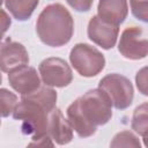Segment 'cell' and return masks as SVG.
Returning a JSON list of instances; mask_svg holds the SVG:
<instances>
[{
  "instance_id": "obj_20",
  "label": "cell",
  "mask_w": 148,
  "mask_h": 148,
  "mask_svg": "<svg viewBox=\"0 0 148 148\" xmlns=\"http://www.w3.org/2000/svg\"><path fill=\"white\" fill-rule=\"evenodd\" d=\"M29 147H52L53 142H52V138L49 134L42 135V136H37V138H31V142L28 143Z\"/></svg>"
},
{
  "instance_id": "obj_13",
  "label": "cell",
  "mask_w": 148,
  "mask_h": 148,
  "mask_svg": "<svg viewBox=\"0 0 148 148\" xmlns=\"http://www.w3.org/2000/svg\"><path fill=\"white\" fill-rule=\"evenodd\" d=\"M39 0H5L8 12L17 21H27L38 6Z\"/></svg>"
},
{
  "instance_id": "obj_14",
  "label": "cell",
  "mask_w": 148,
  "mask_h": 148,
  "mask_svg": "<svg viewBox=\"0 0 148 148\" xmlns=\"http://www.w3.org/2000/svg\"><path fill=\"white\" fill-rule=\"evenodd\" d=\"M131 127L141 136L148 135V102L135 108L132 116Z\"/></svg>"
},
{
  "instance_id": "obj_2",
  "label": "cell",
  "mask_w": 148,
  "mask_h": 148,
  "mask_svg": "<svg viewBox=\"0 0 148 148\" xmlns=\"http://www.w3.org/2000/svg\"><path fill=\"white\" fill-rule=\"evenodd\" d=\"M57 92L49 86L39 87L36 91L22 95L21 102L13 112L16 120L22 121V132L32 138L47 134L49 116L56 109Z\"/></svg>"
},
{
  "instance_id": "obj_3",
  "label": "cell",
  "mask_w": 148,
  "mask_h": 148,
  "mask_svg": "<svg viewBox=\"0 0 148 148\" xmlns=\"http://www.w3.org/2000/svg\"><path fill=\"white\" fill-rule=\"evenodd\" d=\"M36 31L45 45L60 47L72 39L74 21L65 6L61 3H51L38 15Z\"/></svg>"
},
{
  "instance_id": "obj_1",
  "label": "cell",
  "mask_w": 148,
  "mask_h": 148,
  "mask_svg": "<svg viewBox=\"0 0 148 148\" xmlns=\"http://www.w3.org/2000/svg\"><path fill=\"white\" fill-rule=\"evenodd\" d=\"M112 102L101 89L88 90L67 108V118L73 130L81 138H89L96 133L98 126L105 125L112 117Z\"/></svg>"
},
{
  "instance_id": "obj_4",
  "label": "cell",
  "mask_w": 148,
  "mask_h": 148,
  "mask_svg": "<svg viewBox=\"0 0 148 148\" xmlns=\"http://www.w3.org/2000/svg\"><path fill=\"white\" fill-rule=\"evenodd\" d=\"M69 61L74 69L84 77H92L99 74L105 66V58L96 47L79 43L69 53Z\"/></svg>"
},
{
  "instance_id": "obj_7",
  "label": "cell",
  "mask_w": 148,
  "mask_h": 148,
  "mask_svg": "<svg viewBox=\"0 0 148 148\" xmlns=\"http://www.w3.org/2000/svg\"><path fill=\"white\" fill-rule=\"evenodd\" d=\"M42 81L45 86L64 88L73 80V73L69 65L61 58L51 57L44 59L38 67Z\"/></svg>"
},
{
  "instance_id": "obj_22",
  "label": "cell",
  "mask_w": 148,
  "mask_h": 148,
  "mask_svg": "<svg viewBox=\"0 0 148 148\" xmlns=\"http://www.w3.org/2000/svg\"><path fill=\"white\" fill-rule=\"evenodd\" d=\"M143 145H145L146 147H148V135L143 136Z\"/></svg>"
},
{
  "instance_id": "obj_6",
  "label": "cell",
  "mask_w": 148,
  "mask_h": 148,
  "mask_svg": "<svg viewBox=\"0 0 148 148\" xmlns=\"http://www.w3.org/2000/svg\"><path fill=\"white\" fill-rule=\"evenodd\" d=\"M120 54L130 60H140L148 56V34L141 27H127L118 43Z\"/></svg>"
},
{
  "instance_id": "obj_9",
  "label": "cell",
  "mask_w": 148,
  "mask_h": 148,
  "mask_svg": "<svg viewBox=\"0 0 148 148\" xmlns=\"http://www.w3.org/2000/svg\"><path fill=\"white\" fill-rule=\"evenodd\" d=\"M8 82L10 87L21 95L31 94L40 87V79L37 74V71L28 65L21 66L9 72Z\"/></svg>"
},
{
  "instance_id": "obj_12",
  "label": "cell",
  "mask_w": 148,
  "mask_h": 148,
  "mask_svg": "<svg viewBox=\"0 0 148 148\" xmlns=\"http://www.w3.org/2000/svg\"><path fill=\"white\" fill-rule=\"evenodd\" d=\"M128 14L127 0H99L97 15L105 22L120 25Z\"/></svg>"
},
{
  "instance_id": "obj_10",
  "label": "cell",
  "mask_w": 148,
  "mask_h": 148,
  "mask_svg": "<svg viewBox=\"0 0 148 148\" xmlns=\"http://www.w3.org/2000/svg\"><path fill=\"white\" fill-rule=\"evenodd\" d=\"M29 64V54L25 47L10 39H6L1 44V71L9 73L21 66Z\"/></svg>"
},
{
  "instance_id": "obj_11",
  "label": "cell",
  "mask_w": 148,
  "mask_h": 148,
  "mask_svg": "<svg viewBox=\"0 0 148 148\" xmlns=\"http://www.w3.org/2000/svg\"><path fill=\"white\" fill-rule=\"evenodd\" d=\"M47 134L58 145H67L73 139V127L58 108L53 109L49 116Z\"/></svg>"
},
{
  "instance_id": "obj_18",
  "label": "cell",
  "mask_w": 148,
  "mask_h": 148,
  "mask_svg": "<svg viewBox=\"0 0 148 148\" xmlns=\"http://www.w3.org/2000/svg\"><path fill=\"white\" fill-rule=\"evenodd\" d=\"M135 83L139 92L148 96V66L142 67L135 75Z\"/></svg>"
},
{
  "instance_id": "obj_16",
  "label": "cell",
  "mask_w": 148,
  "mask_h": 148,
  "mask_svg": "<svg viewBox=\"0 0 148 148\" xmlns=\"http://www.w3.org/2000/svg\"><path fill=\"white\" fill-rule=\"evenodd\" d=\"M0 98H1V116L5 118L14 112L18 102L16 95L6 88L0 89Z\"/></svg>"
},
{
  "instance_id": "obj_21",
  "label": "cell",
  "mask_w": 148,
  "mask_h": 148,
  "mask_svg": "<svg viewBox=\"0 0 148 148\" xmlns=\"http://www.w3.org/2000/svg\"><path fill=\"white\" fill-rule=\"evenodd\" d=\"M2 15H3V24H2V28H3V32L7 30V28L10 25L9 23H10V18H8L7 17V14H6V12L5 10H2Z\"/></svg>"
},
{
  "instance_id": "obj_8",
  "label": "cell",
  "mask_w": 148,
  "mask_h": 148,
  "mask_svg": "<svg viewBox=\"0 0 148 148\" xmlns=\"http://www.w3.org/2000/svg\"><path fill=\"white\" fill-rule=\"evenodd\" d=\"M87 32L89 39L92 43L104 50H109L116 45L119 34V25L105 22L104 20L98 17V15H95L88 23Z\"/></svg>"
},
{
  "instance_id": "obj_17",
  "label": "cell",
  "mask_w": 148,
  "mask_h": 148,
  "mask_svg": "<svg viewBox=\"0 0 148 148\" xmlns=\"http://www.w3.org/2000/svg\"><path fill=\"white\" fill-rule=\"evenodd\" d=\"M130 5L134 17L148 23V0H130Z\"/></svg>"
},
{
  "instance_id": "obj_19",
  "label": "cell",
  "mask_w": 148,
  "mask_h": 148,
  "mask_svg": "<svg viewBox=\"0 0 148 148\" xmlns=\"http://www.w3.org/2000/svg\"><path fill=\"white\" fill-rule=\"evenodd\" d=\"M67 3L76 12H88L92 7L94 0H66Z\"/></svg>"
},
{
  "instance_id": "obj_5",
  "label": "cell",
  "mask_w": 148,
  "mask_h": 148,
  "mask_svg": "<svg viewBox=\"0 0 148 148\" xmlns=\"http://www.w3.org/2000/svg\"><path fill=\"white\" fill-rule=\"evenodd\" d=\"M98 88L103 89L110 97L112 105L118 110L127 109L134 97V90L131 81L118 73L105 75L98 83Z\"/></svg>"
},
{
  "instance_id": "obj_15",
  "label": "cell",
  "mask_w": 148,
  "mask_h": 148,
  "mask_svg": "<svg viewBox=\"0 0 148 148\" xmlns=\"http://www.w3.org/2000/svg\"><path fill=\"white\" fill-rule=\"evenodd\" d=\"M110 147H134L140 148L141 143L135 134L130 131H121L117 133L112 141L110 142Z\"/></svg>"
}]
</instances>
